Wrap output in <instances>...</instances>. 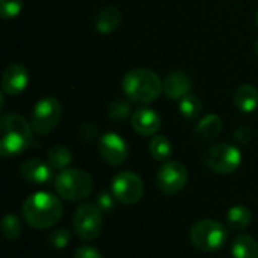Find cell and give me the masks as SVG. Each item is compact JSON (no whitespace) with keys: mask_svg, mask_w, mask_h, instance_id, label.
I'll return each mask as SVG.
<instances>
[{"mask_svg":"<svg viewBox=\"0 0 258 258\" xmlns=\"http://www.w3.org/2000/svg\"><path fill=\"white\" fill-rule=\"evenodd\" d=\"M47 242H48V245L53 249L62 251V249H65L70 245V242H71V233H70L68 228H57V230H54L48 236Z\"/></svg>","mask_w":258,"mask_h":258,"instance_id":"4316f807","label":"cell"},{"mask_svg":"<svg viewBox=\"0 0 258 258\" xmlns=\"http://www.w3.org/2000/svg\"><path fill=\"white\" fill-rule=\"evenodd\" d=\"M233 139H234V142H236L237 145H246V144H249V141L252 139V130H251L249 127H246V125H242V127H239V128L234 132Z\"/></svg>","mask_w":258,"mask_h":258,"instance_id":"f1b7e54d","label":"cell"},{"mask_svg":"<svg viewBox=\"0 0 258 258\" xmlns=\"http://www.w3.org/2000/svg\"><path fill=\"white\" fill-rule=\"evenodd\" d=\"M74 258H103V255L94 246L85 245V246H79L74 251Z\"/></svg>","mask_w":258,"mask_h":258,"instance_id":"4dcf8cb0","label":"cell"},{"mask_svg":"<svg viewBox=\"0 0 258 258\" xmlns=\"http://www.w3.org/2000/svg\"><path fill=\"white\" fill-rule=\"evenodd\" d=\"M54 189L57 197L65 201H80L92 194L94 181L86 171L67 168L56 175Z\"/></svg>","mask_w":258,"mask_h":258,"instance_id":"3957f363","label":"cell"},{"mask_svg":"<svg viewBox=\"0 0 258 258\" xmlns=\"http://www.w3.org/2000/svg\"><path fill=\"white\" fill-rule=\"evenodd\" d=\"M79 135H80V138H82L83 141H92V139H95V138H97V135H98V128H97L94 124H91V122H85V124H82V125H80V128H79Z\"/></svg>","mask_w":258,"mask_h":258,"instance_id":"1f68e13d","label":"cell"},{"mask_svg":"<svg viewBox=\"0 0 258 258\" xmlns=\"http://www.w3.org/2000/svg\"><path fill=\"white\" fill-rule=\"evenodd\" d=\"M227 228L213 219H203L194 224L189 233L190 243L204 252H213L221 249L227 242Z\"/></svg>","mask_w":258,"mask_h":258,"instance_id":"277c9868","label":"cell"},{"mask_svg":"<svg viewBox=\"0 0 258 258\" xmlns=\"http://www.w3.org/2000/svg\"><path fill=\"white\" fill-rule=\"evenodd\" d=\"M233 258H258V242L249 234H240L231 242Z\"/></svg>","mask_w":258,"mask_h":258,"instance_id":"ffe728a7","label":"cell"},{"mask_svg":"<svg viewBox=\"0 0 258 258\" xmlns=\"http://www.w3.org/2000/svg\"><path fill=\"white\" fill-rule=\"evenodd\" d=\"M30 138L17 133H2L0 139V154L3 157H14L26 151L32 145Z\"/></svg>","mask_w":258,"mask_h":258,"instance_id":"e0dca14e","label":"cell"},{"mask_svg":"<svg viewBox=\"0 0 258 258\" xmlns=\"http://www.w3.org/2000/svg\"><path fill=\"white\" fill-rule=\"evenodd\" d=\"M29 85L27 68L20 63H9L2 73V89L8 95L21 94Z\"/></svg>","mask_w":258,"mask_h":258,"instance_id":"8fae6325","label":"cell"},{"mask_svg":"<svg viewBox=\"0 0 258 258\" xmlns=\"http://www.w3.org/2000/svg\"><path fill=\"white\" fill-rule=\"evenodd\" d=\"M178 109H180V113L187 121H195V119H198V116L203 112V103L200 101L198 97L189 94L178 101Z\"/></svg>","mask_w":258,"mask_h":258,"instance_id":"cb8c5ba5","label":"cell"},{"mask_svg":"<svg viewBox=\"0 0 258 258\" xmlns=\"http://www.w3.org/2000/svg\"><path fill=\"white\" fill-rule=\"evenodd\" d=\"M122 21V14L116 6H104L98 11L95 17V29L101 35L112 33L119 27Z\"/></svg>","mask_w":258,"mask_h":258,"instance_id":"9a60e30c","label":"cell"},{"mask_svg":"<svg viewBox=\"0 0 258 258\" xmlns=\"http://www.w3.org/2000/svg\"><path fill=\"white\" fill-rule=\"evenodd\" d=\"M101 210L97 204L85 203L77 207L73 216V227L76 236L83 242H92L98 239L103 227V216Z\"/></svg>","mask_w":258,"mask_h":258,"instance_id":"8992f818","label":"cell"},{"mask_svg":"<svg viewBox=\"0 0 258 258\" xmlns=\"http://www.w3.org/2000/svg\"><path fill=\"white\" fill-rule=\"evenodd\" d=\"M23 0H0V15L3 20L15 18L23 11Z\"/></svg>","mask_w":258,"mask_h":258,"instance_id":"83f0119b","label":"cell"},{"mask_svg":"<svg viewBox=\"0 0 258 258\" xmlns=\"http://www.w3.org/2000/svg\"><path fill=\"white\" fill-rule=\"evenodd\" d=\"M145 192L142 178L132 171H122L112 180V195L116 201L125 206L138 204Z\"/></svg>","mask_w":258,"mask_h":258,"instance_id":"ba28073f","label":"cell"},{"mask_svg":"<svg viewBox=\"0 0 258 258\" xmlns=\"http://www.w3.org/2000/svg\"><path fill=\"white\" fill-rule=\"evenodd\" d=\"M252 222V212L246 206H233L227 213V225L234 230L240 231L251 225Z\"/></svg>","mask_w":258,"mask_h":258,"instance_id":"44dd1931","label":"cell"},{"mask_svg":"<svg viewBox=\"0 0 258 258\" xmlns=\"http://www.w3.org/2000/svg\"><path fill=\"white\" fill-rule=\"evenodd\" d=\"M113 200L115 197L113 195H109L107 192H101L97 198V207L101 210V212H106L109 213L112 209H113Z\"/></svg>","mask_w":258,"mask_h":258,"instance_id":"f546056e","label":"cell"},{"mask_svg":"<svg viewBox=\"0 0 258 258\" xmlns=\"http://www.w3.org/2000/svg\"><path fill=\"white\" fill-rule=\"evenodd\" d=\"M132 127L141 136H154L160 128V116L150 107H139L132 115Z\"/></svg>","mask_w":258,"mask_h":258,"instance_id":"4fadbf2b","label":"cell"},{"mask_svg":"<svg viewBox=\"0 0 258 258\" xmlns=\"http://www.w3.org/2000/svg\"><path fill=\"white\" fill-rule=\"evenodd\" d=\"M233 100L240 112L251 113L258 107V89L251 83H243L236 88Z\"/></svg>","mask_w":258,"mask_h":258,"instance_id":"2e32d148","label":"cell"},{"mask_svg":"<svg viewBox=\"0 0 258 258\" xmlns=\"http://www.w3.org/2000/svg\"><path fill=\"white\" fill-rule=\"evenodd\" d=\"M47 162L53 169L63 171L73 162V153L63 145H54L47 153Z\"/></svg>","mask_w":258,"mask_h":258,"instance_id":"603a6c76","label":"cell"},{"mask_svg":"<svg viewBox=\"0 0 258 258\" xmlns=\"http://www.w3.org/2000/svg\"><path fill=\"white\" fill-rule=\"evenodd\" d=\"M255 51H257V54H258V39H257V42H255Z\"/></svg>","mask_w":258,"mask_h":258,"instance_id":"d6a6232c","label":"cell"},{"mask_svg":"<svg viewBox=\"0 0 258 258\" xmlns=\"http://www.w3.org/2000/svg\"><path fill=\"white\" fill-rule=\"evenodd\" d=\"M0 128L2 133H17L30 139H33L35 133L30 122H27L21 115L17 113H5L0 119Z\"/></svg>","mask_w":258,"mask_h":258,"instance_id":"d6986e66","label":"cell"},{"mask_svg":"<svg viewBox=\"0 0 258 258\" xmlns=\"http://www.w3.org/2000/svg\"><path fill=\"white\" fill-rule=\"evenodd\" d=\"M257 23H258V11H257Z\"/></svg>","mask_w":258,"mask_h":258,"instance_id":"836d02e7","label":"cell"},{"mask_svg":"<svg viewBox=\"0 0 258 258\" xmlns=\"http://www.w3.org/2000/svg\"><path fill=\"white\" fill-rule=\"evenodd\" d=\"M62 116V106L56 97H44L41 98L32 112L30 125L36 135H48L51 133Z\"/></svg>","mask_w":258,"mask_h":258,"instance_id":"52a82bcc","label":"cell"},{"mask_svg":"<svg viewBox=\"0 0 258 258\" xmlns=\"http://www.w3.org/2000/svg\"><path fill=\"white\" fill-rule=\"evenodd\" d=\"M203 162L212 172L219 175H228L240 166L242 153L236 145L215 144L207 148L203 156Z\"/></svg>","mask_w":258,"mask_h":258,"instance_id":"5b68a950","label":"cell"},{"mask_svg":"<svg viewBox=\"0 0 258 258\" xmlns=\"http://www.w3.org/2000/svg\"><path fill=\"white\" fill-rule=\"evenodd\" d=\"M26 224L36 230H47L56 225L63 213L59 198L50 192H35L21 206Z\"/></svg>","mask_w":258,"mask_h":258,"instance_id":"6da1fadb","label":"cell"},{"mask_svg":"<svg viewBox=\"0 0 258 258\" xmlns=\"http://www.w3.org/2000/svg\"><path fill=\"white\" fill-rule=\"evenodd\" d=\"M21 231H23V225H21V221L18 216L15 215H6L2 221V233H3V237L8 240V242H14L17 240L20 236H21Z\"/></svg>","mask_w":258,"mask_h":258,"instance_id":"d4e9b609","label":"cell"},{"mask_svg":"<svg viewBox=\"0 0 258 258\" xmlns=\"http://www.w3.org/2000/svg\"><path fill=\"white\" fill-rule=\"evenodd\" d=\"M122 91L130 101L136 104H150L163 92V82L153 70L135 68L124 76Z\"/></svg>","mask_w":258,"mask_h":258,"instance_id":"7a4b0ae2","label":"cell"},{"mask_svg":"<svg viewBox=\"0 0 258 258\" xmlns=\"http://www.w3.org/2000/svg\"><path fill=\"white\" fill-rule=\"evenodd\" d=\"M98 153H100V157L106 163L112 166H119L128 157V145L124 141V138H121L119 135L113 132H109L100 138Z\"/></svg>","mask_w":258,"mask_h":258,"instance_id":"30bf717a","label":"cell"},{"mask_svg":"<svg viewBox=\"0 0 258 258\" xmlns=\"http://www.w3.org/2000/svg\"><path fill=\"white\" fill-rule=\"evenodd\" d=\"M221 132H222L221 116L216 113H210L198 121L197 128H195V136L201 142H212L221 135Z\"/></svg>","mask_w":258,"mask_h":258,"instance_id":"ac0fdd59","label":"cell"},{"mask_svg":"<svg viewBox=\"0 0 258 258\" xmlns=\"http://www.w3.org/2000/svg\"><path fill=\"white\" fill-rule=\"evenodd\" d=\"M150 154L157 162H168L172 154V145L171 141L163 135H154L150 141Z\"/></svg>","mask_w":258,"mask_h":258,"instance_id":"7402d4cb","label":"cell"},{"mask_svg":"<svg viewBox=\"0 0 258 258\" xmlns=\"http://www.w3.org/2000/svg\"><path fill=\"white\" fill-rule=\"evenodd\" d=\"M128 115H130V103L122 98L112 101L107 107V116L113 122H122L128 118Z\"/></svg>","mask_w":258,"mask_h":258,"instance_id":"484cf974","label":"cell"},{"mask_svg":"<svg viewBox=\"0 0 258 258\" xmlns=\"http://www.w3.org/2000/svg\"><path fill=\"white\" fill-rule=\"evenodd\" d=\"M156 184L165 195H177L187 184V169L180 162H165L156 175Z\"/></svg>","mask_w":258,"mask_h":258,"instance_id":"9c48e42d","label":"cell"},{"mask_svg":"<svg viewBox=\"0 0 258 258\" xmlns=\"http://www.w3.org/2000/svg\"><path fill=\"white\" fill-rule=\"evenodd\" d=\"M192 89L190 76L181 70H174L166 74L163 80V94L171 100H181L183 97L189 95Z\"/></svg>","mask_w":258,"mask_h":258,"instance_id":"7c38bea8","label":"cell"},{"mask_svg":"<svg viewBox=\"0 0 258 258\" xmlns=\"http://www.w3.org/2000/svg\"><path fill=\"white\" fill-rule=\"evenodd\" d=\"M51 166L41 159H29L20 166L21 177L33 184H45L51 180Z\"/></svg>","mask_w":258,"mask_h":258,"instance_id":"5bb4252c","label":"cell"}]
</instances>
